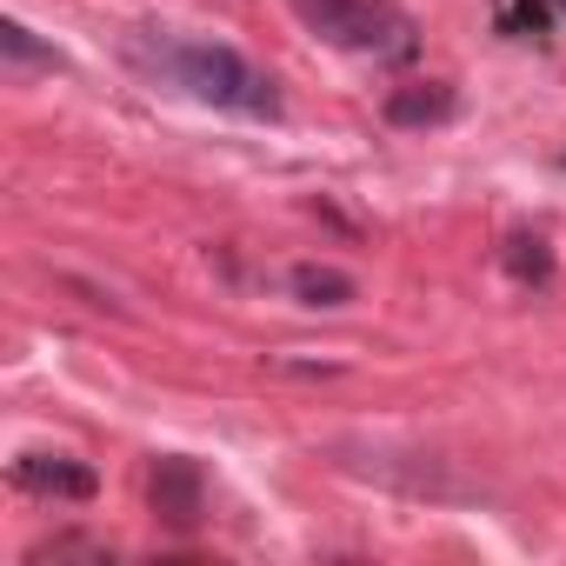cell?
<instances>
[{
  "mask_svg": "<svg viewBox=\"0 0 566 566\" xmlns=\"http://www.w3.org/2000/svg\"><path fill=\"white\" fill-rule=\"evenodd\" d=\"M167 67L213 107H233V114H273V81L253 74L233 48H174Z\"/></svg>",
  "mask_w": 566,
  "mask_h": 566,
  "instance_id": "cell-1",
  "label": "cell"
},
{
  "mask_svg": "<svg viewBox=\"0 0 566 566\" xmlns=\"http://www.w3.org/2000/svg\"><path fill=\"white\" fill-rule=\"evenodd\" d=\"M301 21L334 41V48H360V54H400L407 48V21L380 0H294Z\"/></svg>",
  "mask_w": 566,
  "mask_h": 566,
  "instance_id": "cell-2",
  "label": "cell"
},
{
  "mask_svg": "<svg viewBox=\"0 0 566 566\" xmlns=\"http://www.w3.org/2000/svg\"><path fill=\"white\" fill-rule=\"evenodd\" d=\"M154 506L174 520V526H193L200 520V473L187 460H160L154 467Z\"/></svg>",
  "mask_w": 566,
  "mask_h": 566,
  "instance_id": "cell-3",
  "label": "cell"
},
{
  "mask_svg": "<svg viewBox=\"0 0 566 566\" xmlns=\"http://www.w3.org/2000/svg\"><path fill=\"white\" fill-rule=\"evenodd\" d=\"M21 486H34V493H67V500H87L94 493V473L87 467H67V460H21V473H14Z\"/></svg>",
  "mask_w": 566,
  "mask_h": 566,
  "instance_id": "cell-4",
  "label": "cell"
},
{
  "mask_svg": "<svg viewBox=\"0 0 566 566\" xmlns=\"http://www.w3.org/2000/svg\"><path fill=\"white\" fill-rule=\"evenodd\" d=\"M294 294H301L307 307H347V301H354V280L334 273V266H301V273H294Z\"/></svg>",
  "mask_w": 566,
  "mask_h": 566,
  "instance_id": "cell-5",
  "label": "cell"
},
{
  "mask_svg": "<svg viewBox=\"0 0 566 566\" xmlns=\"http://www.w3.org/2000/svg\"><path fill=\"white\" fill-rule=\"evenodd\" d=\"M387 114L400 127H420V120H453V87H420V94H394Z\"/></svg>",
  "mask_w": 566,
  "mask_h": 566,
  "instance_id": "cell-6",
  "label": "cell"
},
{
  "mask_svg": "<svg viewBox=\"0 0 566 566\" xmlns=\"http://www.w3.org/2000/svg\"><path fill=\"white\" fill-rule=\"evenodd\" d=\"M0 48H8V61H41V67H54V48H34L28 28H8V34H0Z\"/></svg>",
  "mask_w": 566,
  "mask_h": 566,
  "instance_id": "cell-7",
  "label": "cell"
}]
</instances>
